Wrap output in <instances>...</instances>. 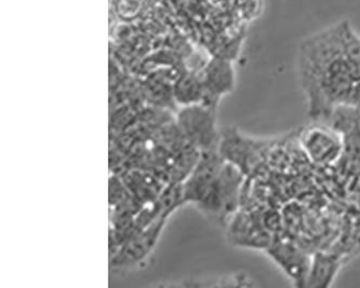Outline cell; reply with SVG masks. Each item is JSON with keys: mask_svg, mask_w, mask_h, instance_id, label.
<instances>
[{"mask_svg": "<svg viewBox=\"0 0 360 288\" xmlns=\"http://www.w3.org/2000/svg\"><path fill=\"white\" fill-rule=\"evenodd\" d=\"M269 253L291 277L295 281L304 282L305 285L311 263L307 261L304 253L288 243L271 244Z\"/></svg>", "mask_w": 360, "mask_h": 288, "instance_id": "52a82bcc", "label": "cell"}, {"mask_svg": "<svg viewBox=\"0 0 360 288\" xmlns=\"http://www.w3.org/2000/svg\"><path fill=\"white\" fill-rule=\"evenodd\" d=\"M201 80L205 89L202 104L215 109L221 97L229 93L234 88V71L226 60L214 59L209 62L205 68Z\"/></svg>", "mask_w": 360, "mask_h": 288, "instance_id": "5b68a950", "label": "cell"}, {"mask_svg": "<svg viewBox=\"0 0 360 288\" xmlns=\"http://www.w3.org/2000/svg\"><path fill=\"white\" fill-rule=\"evenodd\" d=\"M300 144L307 157L319 167H331L343 156V137L330 125H313L300 136Z\"/></svg>", "mask_w": 360, "mask_h": 288, "instance_id": "3957f363", "label": "cell"}, {"mask_svg": "<svg viewBox=\"0 0 360 288\" xmlns=\"http://www.w3.org/2000/svg\"><path fill=\"white\" fill-rule=\"evenodd\" d=\"M345 29L341 24L301 47L300 74L315 120H327L335 108L347 107L360 83V71L345 48Z\"/></svg>", "mask_w": 360, "mask_h": 288, "instance_id": "6da1fadb", "label": "cell"}, {"mask_svg": "<svg viewBox=\"0 0 360 288\" xmlns=\"http://www.w3.org/2000/svg\"><path fill=\"white\" fill-rule=\"evenodd\" d=\"M176 125L187 143L200 153L219 150L221 133L215 122V109L204 104L184 106L179 111Z\"/></svg>", "mask_w": 360, "mask_h": 288, "instance_id": "7a4b0ae2", "label": "cell"}, {"mask_svg": "<svg viewBox=\"0 0 360 288\" xmlns=\"http://www.w3.org/2000/svg\"><path fill=\"white\" fill-rule=\"evenodd\" d=\"M174 100L184 106L202 104L205 99L204 83L201 77L185 76L181 78L174 87Z\"/></svg>", "mask_w": 360, "mask_h": 288, "instance_id": "9c48e42d", "label": "cell"}, {"mask_svg": "<svg viewBox=\"0 0 360 288\" xmlns=\"http://www.w3.org/2000/svg\"><path fill=\"white\" fill-rule=\"evenodd\" d=\"M165 218L166 217L164 216L157 218L148 227L136 232L134 237L122 244V249L112 260V265L117 267L129 266L138 263L142 258L146 257L158 239V235L164 227Z\"/></svg>", "mask_w": 360, "mask_h": 288, "instance_id": "8992f818", "label": "cell"}, {"mask_svg": "<svg viewBox=\"0 0 360 288\" xmlns=\"http://www.w3.org/2000/svg\"><path fill=\"white\" fill-rule=\"evenodd\" d=\"M264 144L250 141L237 131L226 129L221 133L219 153L229 163L234 164L245 175L252 171L260 159Z\"/></svg>", "mask_w": 360, "mask_h": 288, "instance_id": "277c9868", "label": "cell"}, {"mask_svg": "<svg viewBox=\"0 0 360 288\" xmlns=\"http://www.w3.org/2000/svg\"><path fill=\"white\" fill-rule=\"evenodd\" d=\"M338 271V261L333 256L328 254H316L315 258L309 265L305 286L323 287L328 286L335 277Z\"/></svg>", "mask_w": 360, "mask_h": 288, "instance_id": "ba28073f", "label": "cell"}]
</instances>
